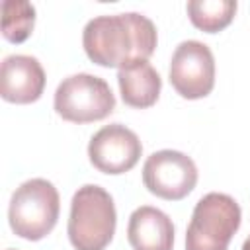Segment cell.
Wrapping results in <instances>:
<instances>
[{
	"mask_svg": "<svg viewBox=\"0 0 250 250\" xmlns=\"http://www.w3.org/2000/svg\"><path fill=\"white\" fill-rule=\"evenodd\" d=\"M242 250H250V236L244 240V244H242Z\"/></svg>",
	"mask_w": 250,
	"mask_h": 250,
	"instance_id": "obj_14",
	"label": "cell"
},
{
	"mask_svg": "<svg viewBox=\"0 0 250 250\" xmlns=\"http://www.w3.org/2000/svg\"><path fill=\"white\" fill-rule=\"evenodd\" d=\"M115 109L109 84L94 74L78 72L66 76L55 92V111L70 123H92L105 119Z\"/></svg>",
	"mask_w": 250,
	"mask_h": 250,
	"instance_id": "obj_5",
	"label": "cell"
},
{
	"mask_svg": "<svg viewBox=\"0 0 250 250\" xmlns=\"http://www.w3.org/2000/svg\"><path fill=\"white\" fill-rule=\"evenodd\" d=\"M156 43L154 23L137 12L92 18L82 31L88 59L105 68H123L135 61H148Z\"/></svg>",
	"mask_w": 250,
	"mask_h": 250,
	"instance_id": "obj_1",
	"label": "cell"
},
{
	"mask_svg": "<svg viewBox=\"0 0 250 250\" xmlns=\"http://www.w3.org/2000/svg\"><path fill=\"white\" fill-rule=\"evenodd\" d=\"M143 184L145 188L168 201L184 199L197 184V166L195 162L172 148L152 152L143 166Z\"/></svg>",
	"mask_w": 250,
	"mask_h": 250,
	"instance_id": "obj_6",
	"label": "cell"
},
{
	"mask_svg": "<svg viewBox=\"0 0 250 250\" xmlns=\"http://www.w3.org/2000/svg\"><path fill=\"white\" fill-rule=\"evenodd\" d=\"M170 84L186 100H199L215 86V57L211 49L195 39L182 41L170 61Z\"/></svg>",
	"mask_w": 250,
	"mask_h": 250,
	"instance_id": "obj_7",
	"label": "cell"
},
{
	"mask_svg": "<svg viewBox=\"0 0 250 250\" xmlns=\"http://www.w3.org/2000/svg\"><path fill=\"white\" fill-rule=\"evenodd\" d=\"M117 84L127 105L145 109L156 104L162 88V78L148 61H135L119 68Z\"/></svg>",
	"mask_w": 250,
	"mask_h": 250,
	"instance_id": "obj_11",
	"label": "cell"
},
{
	"mask_svg": "<svg viewBox=\"0 0 250 250\" xmlns=\"http://www.w3.org/2000/svg\"><path fill=\"white\" fill-rule=\"evenodd\" d=\"M8 250H12V248H8Z\"/></svg>",
	"mask_w": 250,
	"mask_h": 250,
	"instance_id": "obj_15",
	"label": "cell"
},
{
	"mask_svg": "<svg viewBox=\"0 0 250 250\" xmlns=\"http://www.w3.org/2000/svg\"><path fill=\"white\" fill-rule=\"evenodd\" d=\"M45 90V70L35 57L10 55L0 64V94L10 104H33Z\"/></svg>",
	"mask_w": 250,
	"mask_h": 250,
	"instance_id": "obj_9",
	"label": "cell"
},
{
	"mask_svg": "<svg viewBox=\"0 0 250 250\" xmlns=\"http://www.w3.org/2000/svg\"><path fill=\"white\" fill-rule=\"evenodd\" d=\"M143 145L135 131L121 123H111L96 131L88 143V158L104 174H125L141 158Z\"/></svg>",
	"mask_w": 250,
	"mask_h": 250,
	"instance_id": "obj_8",
	"label": "cell"
},
{
	"mask_svg": "<svg viewBox=\"0 0 250 250\" xmlns=\"http://www.w3.org/2000/svg\"><path fill=\"white\" fill-rule=\"evenodd\" d=\"M61 197L57 188L45 178H31L12 193L8 221L14 234L25 240L45 238L57 225Z\"/></svg>",
	"mask_w": 250,
	"mask_h": 250,
	"instance_id": "obj_3",
	"label": "cell"
},
{
	"mask_svg": "<svg viewBox=\"0 0 250 250\" xmlns=\"http://www.w3.org/2000/svg\"><path fill=\"white\" fill-rule=\"evenodd\" d=\"M35 23V8L25 0H4L2 2V35L10 43L25 41Z\"/></svg>",
	"mask_w": 250,
	"mask_h": 250,
	"instance_id": "obj_13",
	"label": "cell"
},
{
	"mask_svg": "<svg viewBox=\"0 0 250 250\" xmlns=\"http://www.w3.org/2000/svg\"><path fill=\"white\" fill-rule=\"evenodd\" d=\"M242 211L234 197L219 191L203 195L186 230V250H227L240 227Z\"/></svg>",
	"mask_w": 250,
	"mask_h": 250,
	"instance_id": "obj_4",
	"label": "cell"
},
{
	"mask_svg": "<svg viewBox=\"0 0 250 250\" xmlns=\"http://www.w3.org/2000/svg\"><path fill=\"white\" fill-rule=\"evenodd\" d=\"M234 14H236L234 0H191L188 2L189 21L205 33H217L225 29L234 20Z\"/></svg>",
	"mask_w": 250,
	"mask_h": 250,
	"instance_id": "obj_12",
	"label": "cell"
},
{
	"mask_svg": "<svg viewBox=\"0 0 250 250\" xmlns=\"http://www.w3.org/2000/svg\"><path fill=\"white\" fill-rule=\"evenodd\" d=\"M127 238L133 250H172V219L152 205H141L129 217Z\"/></svg>",
	"mask_w": 250,
	"mask_h": 250,
	"instance_id": "obj_10",
	"label": "cell"
},
{
	"mask_svg": "<svg viewBox=\"0 0 250 250\" xmlns=\"http://www.w3.org/2000/svg\"><path fill=\"white\" fill-rule=\"evenodd\" d=\"M115 225L117 213L109 191L96 184L76 189L66 227L74 250H104L115 234Z\"/></svg>",
	"mask_w": 250,
	"mask_h": 250,
	"instance_id": "obj_2",
	"label": "cell"
}]
</instances>
